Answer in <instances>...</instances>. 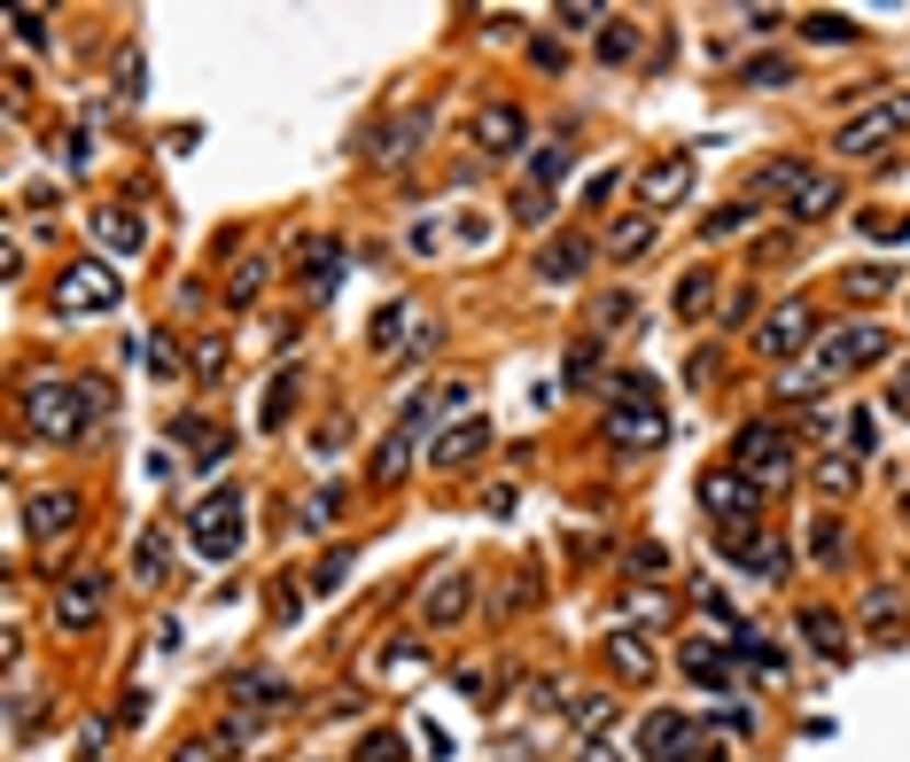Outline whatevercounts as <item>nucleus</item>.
Here are the masks:
<instances>
[{
    "mask_svg": "<svg viewBox=\"0 0 910 762\" xmlns=\"http://www.w3.org/2000/svg\"><path fill=\"white\" fill-rule=\"evenodd\" d=\"M872 359H887V334H879V327H841V334H824V351H817L801 374H786L778 389H786V397H809L817 382H841V374H856V366H872Z\"/></svg>",
    "mask_w": 910,
    "mask_h": 762,
    "instance_id": "f257e3e1",
    "label": "nucleus"
},
{
    "mask_svg": "<svg viewBox=\"0 0 910 762\" xmlns=\"http://www.w3.org/2000/svg\"><path fill=\"white\" fill-rule=\"evenodd\" d=\"M731 459L755 467V482H778V475L794 467V436L778 429V420H748V429L731 436Z\"/></svg>",
    "mask_w": 910,
    "mask_h": 762,
    "instance_id": "f03ea898",
    "label": "nucleus"
},
{
    "mask_svg": "<svg viewBox=\"0 0 910 762\" xmlns=\"http://www.w3.org/2000/svg\"><path fill=\"white\" fill-rule=\"evenodd\" d=\"M195 553L203 560H234L241 553V490H218L211 505H195Z\"/></svg>",
    "mask_w": 910,
    "mask_h": 762,
    "instance_id": "7ed1b4c3",
    "label": "nucleus"
},
{
    "mask_svg": "<svg viewBox=\"0 0 910 762\" xmlns=\"http://www.w3.org/2000/svg\"><path fill=\"white\" fill-rule=\"evenodd\" d=\"M78 397H87V389H70V382H32V389H24V429H39V436H78Z\"/></svg>",
    "mask_w": 910,
    "mask_h": 762,
    "instance_id": "20e7f679",
    "label": "nucleus"
},
{
    "mask_svg": "<svg viewBox=\"0 0 910 762\" xmlns=\"http://www.w3.org/2000/svg\"><path fill=\"white\" fill-rule=\"evenodd\" d=\"M102 607H110V576H70L62 591H55V630H94L102 623Z\"/></svg>",
    "mask_w": 910,
    "mask_h": 762,
    "instance_id": "39448f33",
    "label": "nucleus"
},
{
    "mask_svg": "<svg viewBox=\"0 0 910 762\" xmlns=\"http://www.w3.org/2000/svg\"><path fill=\"white\" fill-rule=\"evenodd\" d=\"M910 125V94H887L879 110H864V117H849L841 125V156H864V148H887L895 133Z\"/></svg>",
    "mask_w": 910,
    "mask_h": 762,
    "instance_id": "423d86ee",
    "label": "nucleus"
},
{
    "mask_svg": "<svg viewBox=\"0 0 910 762\" xmlns=\"http://www.w3.org/2000/svg\"><path fill=\"white\" fill-rule=\"evenodd\" d=\"M110 304H117V281L102 265H70L62 288H55V311L62 319H87V311H110Z\"/></svg>",
    "mask_w": 910,
    "mask_h": 762,
    "instance_id": "0eeeda50",
    "label": "nucleus"
},
{
    "mask_svg": "<svg viewBox=\"0 0 910 762\" xmlns=\"http://www.w3.org/2000/svg\"><path fill=\"white\" fill-rule=\"evenodd\" d=\"M638 739H646V762H693V754H701V731H693V716H678V708H653Z\"/></svg>",
    "mask_w": 910,
    "mask_h": 762,
    "instance_id": "6e6552de",
    "label": "nucleus"
},
{
    "mask_svg": "<svg viewBox=\"0 0 910 762\" xmlns=\"http://www.w3.org/2000/svg\"><path fill=\"white\" fill-rule=\"evenodd\" d=\"M755 498H763V490H755L748 475H731V467H708V475H701V505H708L724 530H731V514L748 522V514H755Z\"/></svg>",
    "mask_w": 910,
    "mask_h": 762,
    "instance_id": "1a4fd4ad",
    "label": "nucleus"
},
{
    "mask_svg": "<svg viewBox=\"0 0 910 762\" xmlns=\"http://www.w3.org/2000/svg\"><path fill=\"white\" fill-rule=\"evenodd\" d=\"M661 429H670L661 405H615V412H607V444H623V452H653Z\"/></svg>",
    "mask_w": 910,
    "mask_h": 762,
    "instance_id": "9d476101",
    "label": "nucleus"
},
{
    "mask_svg": "<svg viewBox=\"0 0 910 762\" xmlns=\"http://www.w3.org/2000/svg\"><path fill=\"white\" fill-rule=\"evenodd\" d=\"M801 334H809V304H778V311L755 327V351H763V359H794Z\"/></svg>",
    "mask_w": 910,
    "mask_h": 762,
    "instance_id": "9b49d317",
    "label": "nucleus"
},
{
    "mask_svg": "<svg viewBox=\"0 0 910 762\" xmlns=\"http://www.w3.org/2000/svg\"><path fill=\"white\" fill-rule=\"evenodd\" d=\"M592 258H600V249H592L584 234H560V241H545V249H537V281H576Z\"/></svg>",
    "mask_w": 910,
    "mask_h": 762,
    "instance_id": "f8f14e48",
    "label": "nucleus"
},
{
    "mask_svg": "<svg viewBox=\"0 0 910 762\" xmlns=\"http://www.w3.org/2000/svg\"><path fill=\"white\" fill-rule=\"evenodd\" d=\"M475 452H490V420H482V412H475V420H459V429L429 452V467H444V475H452V467H467Z\"/></svg>",
    "mask_w": 910,
    "mask_h": 762,
    "instance_id": "ddd939ff",
    "label": "nucleus"
},
{
    "mask_svg": "<svg viewBox=\"0 0 910 762\" xmlns=\"http://www.w3.org/2000/svg\"><path fill=\"white\" fill-rule=\"evenodd\" d=\"M24 522H32V537H70V522H78V498H70V490H39V498L24 505Z\"/></svg>",
    "mask_w": 910,
    "mask_h": 762,
    "instance_id": "4468645a",
    "label": "nucleus"
},
{
    "mask_svg": "<svg viewBox=\"0 0 910 762\" xmlns=\"http://www.w3.org/2000/svg\"><path fill=\"white\" fill-rule=\"evenodd\" d=\"M421 133H429V110H405L382 140H374V163H389V172H397V163H412V148H421Z\"/></svg>",
    "mask_w": 910,
    "mask_h": 762,
    "instance_id": "2eb2a0df",
    "label": "nucleus"
},
{
    "mask_svg": "<svg viewBox=\"0 0 910 762\" xmlns=\"http://www.w3.org/2000/svg\"><path fill=\"white\" fill-rule=\"evenodd\" d=\"M841 203V180H824V172H801V187L786 195V218H824Z\"/></svg>",
    "mask_w": 910,
    "mask_h": 762,
    "instance_id": "dca6fc26",
    "label": "nucleus"
},
{
    "mask_svg": "<svg viewBox=\"0 0 910 762\" xmlns=\"http://www.w3.org/2000/svg\"><path fill=\"white\" fill-rule=\"evenodd\" d=\"M94 241H102V249H117V258H133V249L148 241V226H140L133 211H94Z\"/></svg>",
    "mask_w": 910,
    "mask_h": 762,
    "instance_id": "f3484780",
    "label": "nucleus"
},
{
    "mask_svg": "<svg viewBox=\"0 0 910 762\" xmlns=\"http://www.w3.org/2000/svg\"><path fill=\"white\" fill-rule=\"evenodd\" d=\"M801 638L824 653V661H849V630H841V615H824V607H801Z\"/></svg>",
    "mask_w": 910,
    "mask_h": 762,
    "instance_id": "a211bd4d",
    "label": "nucleus"
},
{
    "mask_svg": "<svg viewBox=\"0 0 910 762\" xmlns=\"http://www.w3.org/2000/svg\"><path fill=\"white\" fill-rule=\"evenodd\" d=\"M475 133H482V148H499V156H507V148H522V117H514L507 102H499V110H482V117H475Z\"/></svg>",
    "mask_w": 910,
    "mask_h": 762,
    "instance_id": "6ab92c4d",
    "label": "nucleus"
},
{
    "mask_svg": "<svg viewBox=\"0 0 910 762\" xmlns=\"http://www.w3.org/2000/svg\"><path fill=\"white\" fill-rule=\"evenodd\" d=\"M685 187H693V163H678V156H670V163H653V172H646V203H678Z\"/></svg>",
    "mask_w": 910,
    "mask_h": 762,
    "instance_id": "aec40b11",
    "label": "nucleus"
},
{
    "mask_svg": "<svg viewBox=\"0 0 910 762\" xmlns=\"http://www.w3.org/2000/svg\"><path fill=\"white\" fill-rule=\"evenodd\" d=\"M607 661H615L623 676H653V646H646V638H630V630H615V638H607Z\"/></svg>",
    "mask_w": 910,
    "mask_h": 762,
    "instance_id": "412c9836",
    "label": "nucleus"
},
{
    "mask_svg": "<svg viewBox=\"0 0 910 762\" xmlns=\"http://www.w3.org/2000/svg\"><path fill=\"white\" fill-rule=\"evenodd\" d=\"M467 591H475L467 576H444V583H436V600H429V623H459V615L475 607V600H467Z\"/></svg>",
    "mask_w": 910,
    "mask_h": 762,
    "instance_id": "4be33fe9",
    "label": "nucleus"
},
{
    "mask_svg": "<svg viewBox=\"0 0 910 762\" xmlns=\"http://www.w3.org/2000/svg\"><path fill=\"white\" fill-rule=\"evenodd\" d=\"M568 180V148L553 140V148H530V187H560Z\"/></svg>",
    "mask_w": 910,
    "mask_h": 762,
    "instance_id": "5701e85b",
    "label": "nucleus"
},
{
    "mask_svg": "<svg viewBox=\"0 0 910 762\" xmlns=\"http://www.w3.org/2000/svg\"><path fill=\"white\" fill-rule=\"evenodd\" d=\"M163 560H172V545H163V530H148L140 553H133V576H140V583H163Z\"/></svg>",
    "mask_w": 910,
    "mask_h": 762,
    "instance_id": "b1692460",
    "label": "nucleus"
},
{
    "mask_svg": "<svg viewBox=\"0 0 910 762\" xmlns=\"http://www.w3.org/2000/svg\"><path fill=\"white\" fill-rule=\"evenodd\" d=\"M748 226H755V203L739 195V203H724V211L708 218V241H731V234H748Z\"/></svg>",
    "mask_w": 910,
    "mask_h": 762,
    "instance_id": "393cba45",
    "label": "nucleus"
},
{
    "mask_svg": "<svg viewBox=\"0 0 910 762\" xmlns=\"http://www.w3.org/2000/svg\"><path fill=\"white\" fill-rule=\"evenodd\" d=\"M794 78V62H778V55H755V62H739V87H786Z\"/></svg>",
    "mask_w": 910,
    "mask_h": 762,
    "instance_id": "a878e982",
    "label": "nucleus"
},
{
    "mask_svg": "<svg viewBox=\"0 0 910 762\" xmlns=\"http://www.w3.org/2000/svg\"><path fill=\"white\" fill-rule=\"evenodd\" d=\"M708 304H716V273H685V288H678V311H685V319H701Z\"/></svg>",
    "mask_w": 910,
    "mask_h": 762,
    "instance_id": "bb28decb",
    "label": "nucleus"
},
{
    "mask_svg": "<svg viewBox=\"0 0 910 762\" xmlns=\"http://www.w3.org/2000/svg\"><path fill=\"white\" fill-rule=\"evenodd\" d=\"M801 32H809V39H824V47H849V39H856V24H849V16H801Z\"/></svg>",
    "mask_w": 910,
    "mask_h": 762,
    "instance_id": "cd10ccee",
    "label": "nucleus"
},
{
    "mask_svg": "<svg viewBox=\"0 0 910 762\" xmlns=\"http://www.w3.org/2000/svg\"><path fill=\"white\" fill-rule=\"evenodd\" d=\"M607 724H615V701H600V693H592V701H576V731H584V739H600Z\"/></svg>",
    "mask_w": 910,
    "mask_h": 762,
    "instance_id": "c85d7f7f",
    "label": "nucleus"
},
{
    "mask_svg": "<svg viewBox=\"0 0 910 762\" xmlns=\"http://www.w3.org/2000/svg\"><path fill=\"white\" fill-rule=\"evenodd\" d=\"M685 669H693V676H701V685H724V676H731V669H724V653H716V646H685Z\"/></svg>",
    "mask_w": 910,
    "mask_h": 762,
    "instance_id": "c756f323",
    "label": "nucleus"
},
{
    "mask_svg": "<svg viewBox=\"0 0 910 762\" xmlns=\"http://www.w3.org/2000/svg\"><path fill=\"white\" fill-rule=\"evenodd\" d=\"M600 55H607V62H630V55H638V24H607V32H600Z\"/></svg>",
    "mask_w": 910,
    "mask_h": 762,
    "instance_id": "7c9ffc66",
    "label": "nucleus"
},
{
    "mask_svg": "<svg viewBox=\"0 0 910 762\" xmlns=\"http://www.w3.org/2000/svg\"><path fill=\"white\" fill-rule=\"evenodd\" d=\"M359 762H405V739L397 731H374V739H359Z\"/></svg>",
    "mask_w": 910,
    "mask_h": 762,
    "instance_id": "2f4dec72",
    "label": "nucleus"
},
{
    "mask_svg": "<svg viewBox=\"0 0 910 762\" xmlns=\"http://www.w3.org/2000/svg\"><path fill=\"white\" fill-rule=\"evenodd\" d=\"M817 560H824V568H841V560H849V537H841V522H817Z\"/></svg>",
    "mask_w": 910,
    "mask_h": 762,
    "instance_id": "473e14b6",
    "label": "nucleus"
},
{
    "mask_svg": "<svg viewBox=\"0 0 910 762\" xmlns=\"http://www.w3.org/2000/svg\"><path fill=\"white\" fill-rule=\"evenodd\" d=\"M638 249H653V218H630V226L615 234V258H638Z\"/></svg>",
    "mask_w": 910,
    "mask_h": 762,
    "instance_id": "72a5a7b5",
    "label": "nucleus"
},
{
    "mask_svg": "<svg viewBox=\"0 0 910 762\" xmlns=\"http://www.w3.org/2000/svg\"><path fill=\"white\" fill-rule=\"evenodd\" d=\"M343 514V490H311V505H304V522L311 530H327V522H335Z\"/></svg>",
    "mask_w": 910,
    "mask_h": 762,
    "instance_id": "f704fd0d",
    "label": "nucleus"
},
{
    "mask_svg": "<svg viewBox=\"0 0 910 762\" xmlns=\"http://www.w3.org/2000/svg\"><path fill=\"white\" fill-rule=\"evenodd\" d=\"M872 630H902V591H879L872 600Z\"/></svg>",
    "mask_w": 910,
    "mask_h": 762,
    "instance_id": "c9c22d12",
    "label": "nucleus"
},
{
    "mask_svg": "<svg viewBox=\"0 0 910 762\" xmlns=\"http://www.w3.org/2000/svg\"><path fill=\"white\" fill-rule=\"evenodd\" d=\"M9 24H16V39H24V47H47V16H39V9H16Z\"/></svg>",
    "mask_w": 910,
    "mask_h": 762,
    "instance_id": "e433bc0d",
    "label": "nucleus"
},
{
    "mask_svg": "<svg viewBox=\"0 0 910 762\" xmlns=\"http://www.w3.org/2000/svg\"><path fill=\"white\" fill-rule=\"evenodd\" d=\"M343 576H351V553H327V560H319V576H311V591H335Z\"/></svg>",
    "mask_w": 910,
    "mask_h": 762,
    "instance_id": "4c0bfd02",
    "label": "nucleus"
},
{
    "mask_svg": "<svg viewBox=\"0 0 910 762\" xmlns=\"http://www.w3.org/2000/svg\"><path fill=\"white\" fill-rule=\"evenodd\" d=\"M397 327H405V304H389V311L374 319V351H397Z\"/></svg>",
    "mask_w": 910,
    "mask_h": 762,
    "instance_id": "58836bf2",
    "label": "nucleus"
},
{
    "mask_svg": "<svg viewBox=\"0 0 910 762\" xmlns=\"http://www.w3.org/2000/svg\"><path fill=\"white\" fill-rule=\"evenodd\" d=\"M172 762H226V747L218 739H187V747H172Z\"/></svg>",
    "mask_w": 910,
    "mask_h": 762,
    "instance_id": "ea45409f",
    "label": "nucleus"
},
{
    "mask_svg": "<svg viewBox=\"0 0 910 762\" xmlns=\"http://www.w3.org/2000/svg\"><path fill=\"white\" fill-rule=\"evenodd\" d=\"M258 281H265V265H241V273L226 281V296H234V304H250V296H258Z\"/></svg>",
    "mask_w": 910,
    "mask_h": 762,
    "instance_id": "a19ab883",
    "label": "nucleus"
},
{
    "mask_svg": "<svg viewBox=\"0 0 910 762\" xmlns=\"http://www.w3.org/2000/svg\"><path fill=\"white\" fill-rule=\"evenodd\" d=\"M592 319H600V327H615V319H630V296H623V288H615V296H600V311H592Z\"/></svg>",
    "mask_w": 910,
    "mask_h": 762,
    "instance_id": "79ce46f5",
    "label": "nucleus"
},
{
    "mask_svg": "<svg viewBox=\"0 0 910 762\" xmlns=\"http://www.w3.org/2000/svg\"><path fill=\"white\" fill-rule=\"evenodd\" d=\"M879 288H887V273H879V265H872V273H849V296H879Z\"/></svg>",
    "mask_w": 910,
    "mask_h": 762,
    "instance_id": "37998d69",
    "label": "nucleus"
},
{
    "mask_svg": "<svg viewBox=\"0 0 910 762\" xmlns=\"http://www.w3.org/2000/svg\"><path fill=\"white\" fill-rule=\"evenodd\" d=\"M895 412H910V366H902V382H895Z\"/></svg>",
    "mask_w": 910,
    "mask_h": 762,
    "instance_id": "c03bdc74",
    "label": "nucleus"
},
{
    "mask_svg": "<svg viewBox=\"0 0 910 762\" xmlns=\"http://www.w3.org/2000/svg\"><path fill=\"white\" fill-rule=\"evenodd\" d=\"M584 762H623V754H615V747H600V739H592V747H584Z\"/></svg>",
    "mask_w": 910,
    "mask_h": 762,
    "instance_id": "a18cd8bd",
    "label": "nucleus"
}]
</instances>
